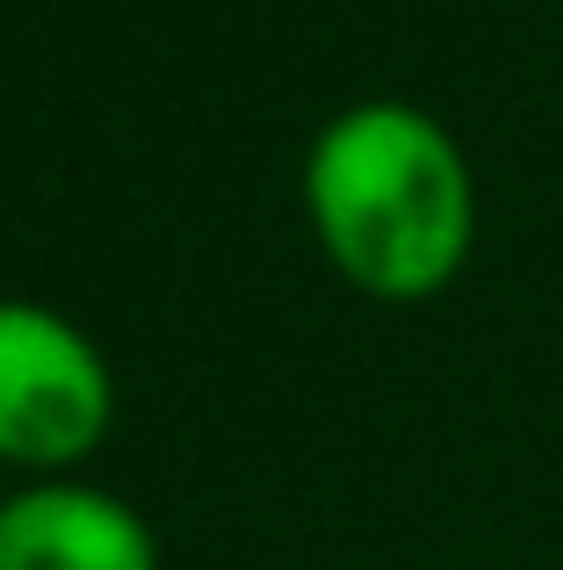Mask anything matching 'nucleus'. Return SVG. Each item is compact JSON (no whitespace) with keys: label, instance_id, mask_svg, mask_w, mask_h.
Segmentation results:
<instances>
[{"label":"nucleus","instance_id":"obj_1","mask_svg":"<svg viewBox=\"0 0 563 570\" xmlns=\"http://www.w3.org/2000/svg\"><path fill=\"white\" fill-rule=\"evenodd\" d=\"M304 217L347 289L376 304H426L470 267L477 174L419 101H354L304 153Z\"/></svg>","mask_w":563,"mask_h":570},{"label":"nucleus","instance_id":"obj_3","mask_svg":"<svg viewBox=\"0 0 563 570\" xmlns=\"http://www.w3.org/2000/svg\"><path fill=\"white\" fill-rule=\"evenodd\" d=\"M0 570H159V534L101 484L29 476L0 499Z\"/></svg>","mask_w":563,"mask_h":570},{"label":"nucleus","instance_id":"obj_2","mask_svg":"<svg viewBox=\"0 0 563 570\" xmlns=\"http://www.w3.org/2000/svg\"><path fill=\"white\" fill-rule=\"evenodd\" d=\"M116 426L101 347L51 304L0 296V470L66 476Z\"/></svg>","mask_w":563,"mask_h":570},{"label":"nucleus","instance_id":"obj_4","mask_svg":"<svg viewBox=\"0 0 563 570\" xmlns=\"http://www.w3.org/2000/svg\"><path fill=\"white\" fill-rule=\"evenodd\" d=\"M0 499H8V491H0Z\"/></svg>","mask_w":563,"mask_h":570}]
</instances>
